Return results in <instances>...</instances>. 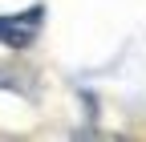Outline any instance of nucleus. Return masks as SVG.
Segmentation results:
<instances>
[{
    "label": "nucleus",
    "mask_w": 146,
    "mask_h": 142,
    "mask_svg": "<svg viewBox=\"0 0 146 142\" xmlns=\"http://www.w3.org/2000/svg\"><path fill=\"white\" fill-rule=\"evenodd\" d=\"M36 25H41V8H33L25 16H8V21H0V41H8V45H25Z\"/></svg>",
    "instance_id": "1"
}]
</instances>
